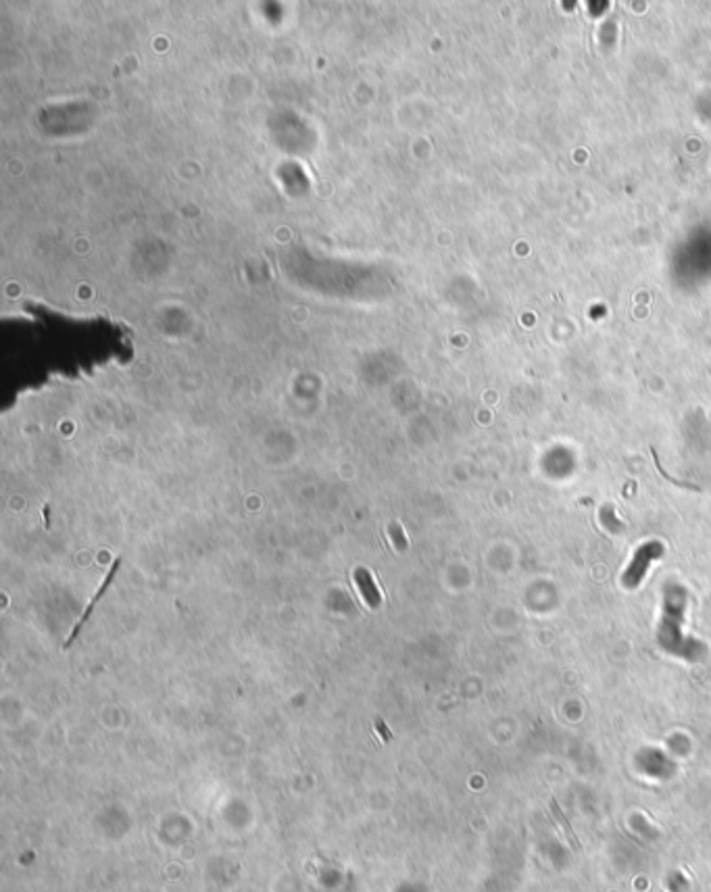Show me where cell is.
Returning a JSON list of instances; mask_svg holds the SVG:
<instances>
[{"instance_id":"obj_1","label":"cell","mask_w":711,"mask_h":892,"mask_svg":"<svg viewBox=\"0 0 711 892\" xmlns=\"http://www.w3.org/2000/svg\"><path fill=\"white\" fill-rule=\"evenodd\" d=\"M684 609H687V590H684L681 584H670L668 590H665V602H663V615H662V624H659V640H662L663 646H670V640H681L682 638V621H684Z\"/></svg>"},{"instance_id":"obj_2","label":"cell","mask_w":711,"mask_h":892,"mask_svg":"<svg viewBox=\"0 0 711 892\" xmlns=\"http://www.w3.org/2000/svg\"><path fill=\"white\" fill-rule=\"evenodd\" d=\"M662 553H663L662 542L649 541V542L640 544V547L637 549V553H634V557H632L630 566L626 567L624 576H622L624 588H630V590L638 588L640 582L645 580L646 571H649V566L655 559H659V557H662Z\"/></svg>"}]
</instances>
